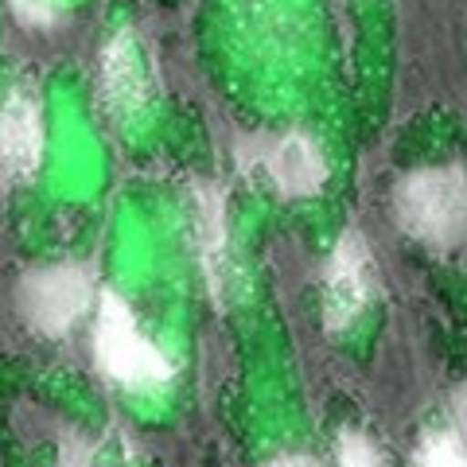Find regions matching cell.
Returning a JSON list of instances; mask_svg holds the SVG:
<instances>
[{"instance_id": "obj_1", "label": "cell", "mask_w": 467, "mask_h": 467, "mask_svg": "<svg viewBox=\"0 0 467 467\" xmlns=\"http://www.w3.org/2000/svg\"><path fill=\"white\" fill-rule=\"evenodd\" d=\"M393 214L409 238L456 250L467 242V171L460 164L409 171L393 192Z\"/></svg>"}, {"instance_id": "obj_2", "label": "cell", "mask_w": 467, "mask_h": 467, "mask_svg": "<svg viewBox=\"0 0 467 467\" xmlns=\"http://www.w3.org/2000/svg\"><path fill=\"white\" fill-rule=\"evenodd\" d=\"M94 358H98L101 374L129 389H152L171 378V362L164 358V350L137 327V316L129 312V304L121 296H113V292H106L98 304Z\"/></svg>"}, {"instance_id": "obj_3", "label": "cell", "mask_w": 467, "mask_h": 467, "mask_svg": "<svg viewBox=\"0 0 467 467\" xmlns=\"http://www.w3.org/2000/svg\"><path fill=\"white\" fill-rule=\"evenodd\" d=\"M245 171H261L273 183L276 195L285 199H308L319 195L327 183V160L324 149L308 133H276V137H254L242 152Z\"/></svg>"}, {"instance_id": "obj_4", "label": "cell", "mask_w": 467, "mask_h": 467, "mask_svg": "<svg viewBox=\"0 0 467 467\" xmlns=\"http://www.w3.org/2000/svg\"><path fill=\"white\" fill-rule=\"evenodd\" d=\"M94 300V276L82 265H47L20 281V312L39 335H67Z\"/></svg>"}, {"instance_id": "obj_5", "label": "cell", "mask_w": 467, "mask_h": 467, "mask_svg": "<svg viewBox=\"0 0 467 467\" xmlns=\"http://www.w3.org/2000/svg\"><path fill=\"white\" fill-rule=\"evenodd\" d=\"M374 296V265L370 250L355 230L335 242L324 269V324L327 331H347L355 319L367 312Z\"/></svg>"}, {"instance_id": "obj_6", "label": "cell", "mask_w": 467, "mask_h": 467, "mask_svg": "<svg viewBox=\"0 0 467 467\" xmlns=\"http://www.w3.org/2000/svg\"><path fill=\"white\" fill-rule=\"evenodd\" d=\"M43 160V117L36 98L8 94L0 106V175L24 183L39 171Z\"/></svg>"}, {"instance_id": "obj_7", "label": "cell", "mask_w": 467, "mask_h": 467, "mask_svg": "<svg viewBox=\"0 0 467 467\" xmlns=\"http://www.w3.org/2000/svg\"><path fill=\"white\" fill-rule=\"evenodd\" d=\"M101 94H106V106L121 117L140 109L144 101V70L129 32H117L101 51Z\"/></svg>"}, {"instance_id": "obj_8", "label": "cell", "mask_w": 467, "mask_h": 467, "mask_svg": "<svg viewBox=\"0 0 467 467\" xmlns=\"http://www.w3.org/2000/svg\"><path fill=\"white\" fill-rule=\"evenodd\" d=\"M199 254H202V269L211 276V288L218 292L226 281V214H223V195L214 187L199 192Z\"/></svg>"}, {"instance_id": "obj_9", "label": "cell", "mask_w": 467, "mask_h": 467, "mask_svg": "<svg viewBox=\"0 0 467 467\" xmlns=\"http://www.w3.org/2000/svg\"><path fill=\"white\" fill-rule=\"evenodd\" d=\"M417 467H467V448L456 432H429L417 448Z\"/></svg>"}, {"instance_id": "obj_10", "label": "cell", "mask_w": 467, "mask_h": 467, "mask_svg": "<svg viewBox=\"0 0 467 467\" xmlns=\"http://www.w3.org/2000/svg\"><path fill=\"white\" fill-rule=\"evenodd\" d=\"M335 460H339V467H389L378 444L362 432H343L335 441Z\"/></svg>"}, {"instance_id": "obj_11", "label": "cell", "mask_w": 467, "mask_h": 467, "mask_svg": "<svg viewBox=\"0 0 467 467\" xmlns=\"http://www.w3.org/2000/svg\"><path fill=\"white\" fill-rule=\"evenodd\" d=\"M58 467H94L90 463V448H86L82 441H70L63 448V456H58Z\"/></svg>"}, {"instance_id": "obj_12", "label": "cell", "mask_w": 467, "mask_h": 467, "mask_svg": "<svg viewBox=\"0 0 467 467\" xmlns=\"http://www.w3.org/2000/svg\"><path fill=\"white\" fill-rule=\"evenodd\" d=\"M451 413H456V436H460V444L467 448V386L456 393V401H451Z\"/></svg>"}, {"instance_id": "obj_13", "label": "cell", "mask_w": 467, "mask_h": 467, "mask_svg": "<svg viewBox=\"0 0 467 467\" xmlns=\"http://www.w3.org/2000/svg\"><path fill=\"white\" fill-rule=\"evenodd\" d=\"M261 467H319V463H316V460H308V456H276V460L261 463Z\"/></svg>"}]
</instances>
